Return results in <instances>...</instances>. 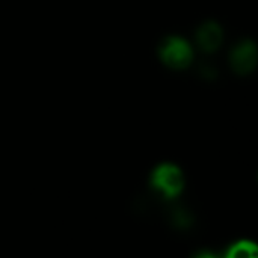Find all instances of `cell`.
<instances>
[{
	"mask_svg": "<svg viewBox=\"0 0 258 258\" xmlns=\"http://www.w3.org/2000/svg\"><path fill=\"white\" fill-rule=\"evenodd\" d=\"M153 186L166 198L177 197L184 187L183 172L171 163L160 165L153 174Z\"/></svg>",
	"mask_w": 258,
	"mask_h": 258,
	"instance_id": "1",
	"label": "cell"
},
{
	"mask_svg": "<svg viewBox=\"0 0 258 258\" xmlns=\"http://www.w3.org/2000/svg\"><path fill=\"white\" fill-rule=\"evenodd\" d=\"M194 51L189 42L181 38H171L162 47V60L175 70H181L190 65Z\"/></svg>",
	"mask_w": 258,
	"mask_h": 258,
	"instance_id": "2",
	"label": "cell"
},
{
	"mask_svg": "<svg viewBox=\"0 0 258 258\" xmlns=\"http://www.w3.org/2000/svg\"><path fill=\"white\" fill-rule=\"evenodd\" d=\"M257 63V48L251 41L240 42L231 53V65L239 74H248L255 68Z\"/></svg>",
	"mask_w": 258,
	"mask_h": 258,
	"instance_id": "3",
	"label": "cell"
},
{
	"mask_svg": "<svg viewBox=\"0 0 258 258\" xmlns=\"http://www.w3.org/2000/svg\"><path fill=\"white\" fill-rule=\"evenodd\" d=\"M197 39H198L200 47L204 51L213 53L221 47L222 39H224V32L216 23H206L204 26L198 29Z\"/></svg>",
	"mask_w": 258,
	"mask_h": 258,
	"instance_id": "4",
	"label": "cell"
},
{
	"mask_svg": "<svg viewBox=\"0 0 258 258\" xmlns=\"http://www.w3.org/2000/svg\"><path fill=\"white\" fill-rule=\"evenodd\" d=\"M257 252L255 243H252L249 240H240L230 248L227 255L230 258H249L257 255Z\"/></svg>",
	"mask_w": 258,
	"mask_h": 258,
	"instance_id": "5",
	"label": "cell"
}]
</instances>
